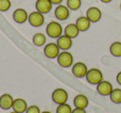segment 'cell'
Returning <instances> with one entry per match:
<instances>
[{"label":"cell","instance_id":"cell-30","mask_svg":"<svg viewBox=\"0 0 121 113\" xmlns=\"http://www.w3.org/2000/svg\"><path fill=\"white\" fill-rule=\"evenodd\" d=\"M40 113H51L50 111H43V112H40Z\"/></svg>","mask_w":121,"mask_h":113},{"label":"cell","instance_id":"cell-26","mask_svg":"<svg viewBox=\"0 0 121 113\" xmlns=\"http://www.w3.org/2000/svg\"><path fill=\"white\" fill-rule=\"evenodd\" d=\"M71 113H86V111L85 109H82V108H74V109H72Z\"/></svg>","mask_w":121,"mask_h":113},{"label":"cell","instance_id":"cell-18","mask_svg":"<svg viewBox=\"0 0 121 113\" xmlns=\"http://www.w3.org/2000/svg\"><path fill=\"white\" fill-rule=\"evenodd\" d=\"M79 33H80V30L78 29L75 24H68L64 29V34H66L67 36H69L71 38H77L79 35Z\"/></svg>","mask_w":121,"mask_h":113},{"label":"cell","instance_id":"cell-21","mask_svg":"<svg viewBox=\"0 0 121 113\" xmlns=\"http://www.w3.org/2000/svg\"><path fill=\"white\" fill-rule=\"evenodd\" d=\"M109 98L114 104H121V89H113Z\"/></svg>","mask_w":121,"mask_h":113},{"label":"cell","instance_id":"cell-2","mask_svg":"<svg viewBox=\"0 0 121 113\" xmlns=\"http://www.w3.org/2000/svg\"><path fill=\"white\" fill-rule=\"evenodd\" d=\"M85 78L87 80V82H89L90 84L97 85L99 82H101L103 80V74L99 68H90L87 71Z\"/></svg>","mask_w":121,"mask_h":113},{"label":"cell","instance_id":"cell-20","mask_svg":"<svg viewBox=\"0 0 121 113\" xmlns=\"http://www.w3.org/2000/svg\"><path fill=\"white\" fill-rule=\"evenodd\" d=\"M109 52L112 56H116V58L121 56V42L116 41V42L112 43L111 46H109Z\"/></svg>","mask_w":121,"mask_h":113},{"label":"cell","instance_id":"cell-10","mask_svg":"<svg viewBox=\"0 0 121 113\" xmlns=\"http://www.w3.org/2000/svg\"><path fill=\"white\" fill-rule=\"evenodd\" d=\"M56 44L60 50H68L72 46V38L67 36L66 34H62L56 38Z\"/></svg>","mask_w":121,"mask_h":113},{"label":"cell","instance_id":"cell-8","mask_svg":"<svg viewBox=\"0 0 121 113\" xmlns=\"http://www.w3.org/2000/svg\"><path fill=\"white\" fill-rule=\"evenodd\" d=\"M87 66H86L85 63L83 62H77L74 63V64L72 65V69H71V71H72L73 76H75L77 78H83L86 76V74H87Z\"/></svg>","mask_w":121,"mask_h":113},{"label":"cell","instance_id":"cell-15","mask_svg":"<svg viewBox=\"0 0 121 113\" xmlns=\"http://www.w3.org/2000/svg\"><path fill=\"white\" fill-rule=\"evenodd\" d=\"M28 104L25 99L22 98H15L14 99V103H13V111L15 112H18V113H26L28 109Z\"/></svg>","mask_w":121,"mask_h":113},{"label":"cell","instance_id":"cell-11","mask_svg":"<svg viewBox=\"0 0 121 113\" xmlns=\"http://www.w3.org/2000/svg\"><path fill=\"white\" fill-rule=\"evenodd\" d=\"M101 16H102L101 10L99 8H97V6H91L86 12V17L90 20V23H97V21H99Z\"/></svg>","mask_w":121,"mask_h":113},{"label":"cell","instance_id":"cell-23","mask_svg":"<svg viewBox=\"0 0 121 113\" xmlns=\"http://www.w3.org/2000/svg\"><path fill=\"white\" fill-rule=\"evenodd\" d=\"M71 112H72V108L67 103L60 104L56 107V113H71Z\"/></svg>","mask_w":121,"mask_h":113},{"label":"cell","instance_id":"cell-22","mask_svg":"<svg viewBox=\"0 0 121 113\" xmlns=\"http://www.w3.org/2000/svg\"><path fill=\"white\" fill-rule=\"evenodd\" d=\"M81 4H82L81 0H67V2H66V5L68 6V9L72 11L79 10L81 8Z\"/></svg>","mask_w":121,"mask_h":113},{"label":"cell","instance_id":"cell-12","mask_svg":"<svg viewBox=\"0 0 121 113\" xmlns=\"http://www.w3.org/2000/svg\"><path fill=\"white\" fill-rule=\"evenodd\" d=\"M28 17H29V14L27 13V11L25 9L18 8L14 11L13 13V19L15 20V23L17 24H23L28 20Z\"/></svg>","mask_w":121,"mask_h":113},{"label":"cell","instance_id":"cell-13","mask_svg":"<svg viewBox=\"0 0 121 113\" xmlns=\"http://www.w3.org/2000/svg\"><path fill=\"white\" fill-rule=\"evenodd\" d=\"M35 8L36 11L43 13V14H46V13H49L51 11L52 3H51L50 0H36Z\"/></svg>","mask_w":121,"mask_h":113},{"label":"cell","instance_id":"cell-28","mask_svg":"<svg viewBox=\"0 0 121 113\" xmlns=\"http://www.w3.org/2000/svg\"><path fill=\"white\" fill-rule=\"evenodd\" d=\"M50 1H51V3H52V4H56V5H57V4L62 3L63 0H50Z\"/></svg>","mask_w":121,"mask_h":113},{"label":"cell","instance_id":"cell-24","mask_svg":"<svg viewBox=\"0 0 121 113\" xmlns=\"http://www.w3.org/2000/svg\"><path fill=\"white\" fill-rule=\"evenodd\" d=\"M11 8L10 0H0V12H6Z\"/></svg>","mask_w":121,"mask_h":113},{"label":"cell","instance_id":"cell-5","mask_svg":"<svg viewBox=\"0 0 121 113\" xmlns=\"http://www.w3.org/2000/svg\"><path fill=\"white\" fill-rule=\"evenodd\" d=\"M44 53L47 58L55 59L60 53V47L57 46L56 43H48L44 47Z\"/></svg>","mask_w":121,"mask_h":113},{"label":"cell","instance_id":"cell-25","mask_svg":"<svg viewBox=\"0 0 121 113\" xmlns=\"http://www.w3.org/2000/svg\"><path fill=\"white\" fill-rule=\"evenodd\" d=\"M40 112L42 111H40L39 107H38V106H35V105L29 106L27 111H26V113H40Z\"/></svg>","mask_w":121,"mask_h":113},{"label":"cell","instance_id":"cell-9","mask_svg":"<svg viewBox=\"0 0 121 113\" xmlns=\"http://www.w3.org/2000/svg\"><path fill=\"white\" fill-rule=\"evenodd\" d=\"M69 9L67 5H64V4H57L56 8L54 10V15L59 20H66L69 17Z\"/></svg>","mask_w":121,"mask_h":113},{"label":"cell","instance_id":"cell-1","mask_svg":"<svg viewBox=\"0 0 121 113\" xmlns=\"http://www.w3.org/2000/svg\"><path fill=\"white\" fill-rule=\"evenodd\" d=\"M63 31H64V29H63L62 25L55 20L50 21L46 27L47 35H48L49 38H57L59 36H60L63 34Z\"/></svg>","mask_w":121,"mask_h":113},{"label":"cell","instance_id":"cell-6","mask_svg":"<svg viewBox=\"0 0 121 113\" xmlns=\"http://www.w3.org/2000/svg\"><path fill=\"white\" fill-rule=\"evenodd\" d=\"M51 97L56 105H60V104H64L68 100V93L64 89H55L52 92Z\"/></svg>","mask_w":121,"mask_h":113},{"label":"cell","instance_id":"cell-4","mask_svg":"<svg viewBox=\"0 0 121 113\" xmlns=\"http://www.w3.org/2000/svg\"><path fill=\"white\" fill-rule=\"evenodd\" d=\"M28 21L32 27H40V26H43V24L45 21L44 14L38 12V11L31 12L29 14V17H28Z\"/></svg>","mask_w":121,"mask_h":113},{"label":"cell","instance_id":"cell-14","mask_svg":"<svg viewBox=\"0 0 121 113\" xmlns=\"http://www.w3.org/2000/svg\"><path fill=\"white\" fill-rule=\"evenodd\" d=\"M13 103H14V98L11 94H2L0 96V108L3 110H9L13 107Z\"/></svg>","mask_w":121,"mask_h":113},{"label":"cell","instance_id":"cell-31","mask_svg":"<svg viewBox=\"0 0 121 113\" xmlns=\"http://www.w3.org/2000/svg\"><path fill=\"white\" fill-rule=\"evenodd\" d=\"M10 113H18V112H15V111H12V112H10Z\"/></svg>","mask_w":121,"mask_h":113},{"label":"cell","instance_id":"cell-27","mask_svg":"<svg viewBox=\"0 0 121 113\" xmlns=\"http://www.w3.org/2000/svg\"><path fill=\"white\" fill-rule=\"evenodd\" d=\"M116 80H117V82L121 85V71L117 74V76H116Z\"/></svg>","mask_w":121,"mask_h":113},{"label":"cell","instance_id":"cell-32","mask_svg":"<svg viewBox=\"0 0 121 113\" xmlns=\"http://www.w3.org/2000/svg\"><path fill=\"white\" fill-rule=\"evenodd\" d=\"M120 10H121V3H120Z\"/></svg>","mask_w":121,"mask_h":113},{"label":"cell","instance_id":"cell-3","mask_svg":"<svg viewBox=\"0 0 121 113\" xmlns=\"http://www.w3.org/2000/svg\"><path fill=\"white\" fill-rule=\"evenodd\" d=\"M56 59L60 66L65 67V68L73 64V56L67 50H63L62 52H60Z\"/></svg>","mask_w":121,"mask_h":113},{"label":"cell","instance_id":"cell-16","mask_svg":"<svg viewBox=\"0 0 121 113\" xmlns=\"http://www.w3.org/2000/svg\"><path fill=\"white\" fill-rule=\"evenodd\" d=\"M75 25H77L78 29L80 30V32H84L89 29L90 20L86 16H80L79 18L77 19V21H75Z\"/></svg>","mask_w":121,"mask_h":113},{"label":"cell","instance_id":"cell-7","mask_svg":"<svg viewBox=\"0 0 121 113\" xmlns=\"http://www.w3.org/2000/svg\"><path fill=\"white\" fill-rule=\"evenodd\" d=\"M113 84L111 83L109 81L107 80H102L101 82H99L97 84V91L100 95L102 96H109V94L112 93L113 91Z\"/></svg>","mask_w":121,"mask_h":113},{"label":"cell","instance_id":"cell-29","mask_svg":"<svg viewBox=\"0 0 121 113\" xmlns=\"http://www.w3.org/2000/svg\"><path fill=\"white\" fill-rule=\"evenodd\" d=\"M100 1L104 2V3H108V2H111V1H112V0H100Z\"/></svg>","mask_w":121,"mask_h":113},{"label":"cell","instance_id":"cell-19","mask_svg":"<svg viewBox=\"0 0 121 113\" xmlns=\"http://www.w3.org/2000/svg\"><path fill=\"white\" fill-rule=\"evenodd\" d=\"M32 41H33V44L35 45V46L40 47V46H44V45L46 44L47 38L44 33H42V32H37V33H35L33 35Z\"/></svg>","mask_w":121,"mask_h":113},{"label":"cell","instance_id":"cell-17","mask_svg":"<svg viewBox=\"0 0 121 113\" xmlns=\"http://www.w3.org/2000/svg\"><path fill=\"white\" fill-rule=\"evenodd\" d=\"M73 104H74L75 108H82V109H86L89 104L88 98L83 94H78L73 99Z\"/></svg>","mask_w":121,"mask_h":113}]
</instances>
